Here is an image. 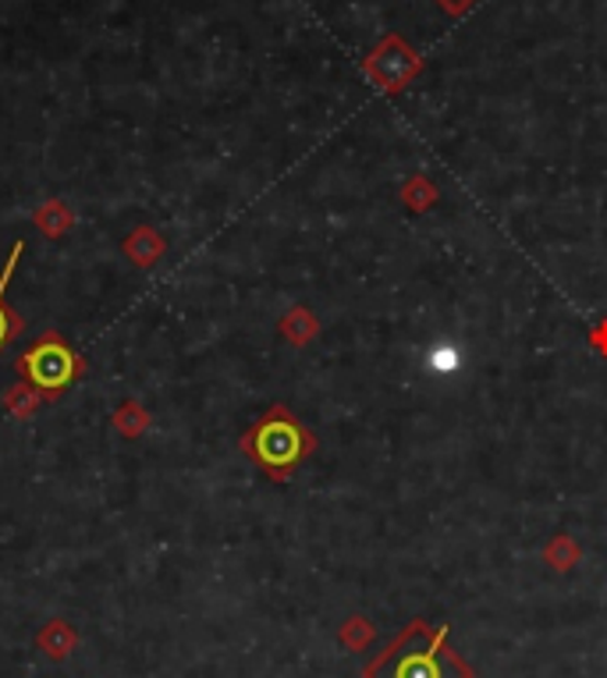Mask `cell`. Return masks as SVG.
I'll list each match as a JSON object with an SVG mask.
<instances>
[{"mask_svg": "<svg viewBox=\"0 0 607 678\" xmlns=\"http://www.w3.org/2000/svg\"><path fill=\"white\" fill-rule=\"evenodd\" d=\"M15 370H19V377L25 380V384L36 388L47 402H53L58 394H64L68 388H72L75 380L86 377V359H82L58 331H47L22 352Z\"/></svg>", "mask_w": 607, "mask_h": 678, "instance_id": "obj_1", "label": "cell"}, {"mask_svg": "<svg viewBox=\"0 0 607 678\" xmlns=\"http://www.w3.org/2000/svg\"><path fill=\"white\" fill-rule=\"evenodd\" d=\"M115 427L124 433V437H139L146 427H150V416L139 408L135 402H124L118 413H115Z\"/></svg>", "mask_w": 607, "mask_h": 678, "instance_id": "obj_7", "label": "cell"}, {"mask_svg": "<svg viewBox=\"0 0 607 678\" xmlns=\"http://www.w3.org/2000/svg\"><path fill=\"white\" fill-rule=\"evenodd\" d=\"M36 224L47 238H61L68 228H72V214H68V206L61 200H50L47 206L36 210Z\"/></svg>", "mask_w": 607, "mask_h": 678, "instance_id": "obj_6", "label": "cell"}, {"mask_svg": "<svg viewBox=\"0 0 607 678\" xmlns=\"http://www.w3.org/2000/svg\"><path fill=\"white\" fill-rule=\"evenodd\" d=\"M22 252H25V242H15V249H11V257L4 263V274H0V352H4L25 331V317L8 306V281H11V274H15Z\"/></svg>", "mask_w": 607, "mask_h": 678, "instance_id": "obj_4", "label": "cell"}, {"mask_svg": "<svg viewBox=\"0 0 607 678\" xmlns=\"http://www.w3.org/2000/svg\"><path fill=\"white\" fill-rule=\"evenodd\" d=\"M124 252H129V260L135 263V266H153L160 260V252H164V238L150 228V224H143V228H135L129 238H124Z\"/></svg>", "mask_w": 607, "mask_h": 678, "instance_id": "obj_5", "label": "cell"}, {"mask_svg": "<svg viewBox=\"0 0 607 678\" xmlns=\"http://www.w3.org/2000/svg\"><path fill=\"white\" fill-rule=\"evenodd\" d=\"M370 678H465V671L441 640H433L427 629H416L384 661L373 664Z\"/></svg>", "mask_w": 607, "mask_h": 678, "instance_id": "obj_2", "label": "cell"}, {"mask_svg": "<svg viewBox=\"0 0 607 678\" xmlns=\"http://www.w3.org/2000/svg\"><path fill=\"white\" fill-rule=\"evenodd\" d=\"M302 448H306L302 430L295 427L288 416H281V413L266 416L260 427L246 437V451L257 462H263L271 473H285L288 465L299 462L302 459Z\"/></svg>", "mask_w": 607, "mask_h": 678, "instance_id": "obj_3", "label": "cell"}, {"mask_svg": "<svg viewBox=\"0 0 607 678\" xmlns=\"http://www.w3.org/2000/svg\"><path fill=\"white\" fill-rule=\"evenodd\" d=\"M4 402H8L11 408H15L19 416H29L33 408H36L39 402H47V399H44V394H39L36 388H29V384H25V380H22L19 388H11V391H8V399H4Z\"/></svg>", "mask_w": 607, "mask_h": 678, "instance_id": "obj_8", "label": "cell"}]
</instances>
